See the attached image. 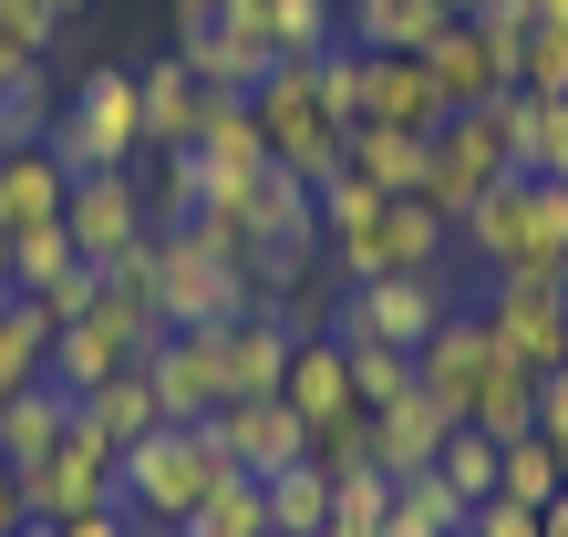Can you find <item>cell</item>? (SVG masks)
<instances>
[{"label": "cell", "mask_w": 568, "mask_h": 537, "mask_svg": "<svg viewBox=\"0 0 568 537\" xmlns=\"http://www.w3.org/2000/svg\"><path fill=\"white\" fill-rule=\"evenodd\" d=\"M507 176V134H496V104H465V114H445V134L424 145V196L445 217H465L476 196Z\"/></svg>", "instance_id": "9c48e42d"}, {"label": "cell", "mask_w": 568, "mask_h": 537, "mask_svg": "<svg viewBox=\"0 0 568 537\" xmlns=\"http://www.w3.org/2000/svg\"><path fill=\"white\" fill-rule=\"evenodd\" d=\"M135 104H145V155H186L196 134H207V83H196L176 52L135 73Z\"/></svg>", "instance_id": "44dd1931"}, {"label": "cell", "mask_w": 568, "mask_h": 537, "mask_svg": "<svg viewBox=\"0 0 568 537\" xmlns=\"http://www.w3.org/2000/svg\"><path fill=\"white\" fill-rule=\"evenodd\" d=\"M538 537H568V496H548V507H538Z\"/></svg>", "instance_id": "f5cc1de1"}, {"label": "cell", "mask_w": 568, "mask_h": 537, "mask_svg": "<svg viewBox=\"0 0 568 537\" xmlns=\"http://www.w3.org/2000/svg\"><path fill=\"white\" fill-rule=\"evenodd\" d=\"M331 300H342V280H331V249L258 259V311H270L280 331H331Z\"/></svg>", "instance_id": "7402d4cb"}, {"label": "cell", "mask_w": 568, "mask_h": 537, "mask_svg": "<svg viewBox=\"0 0 568 537\" xmlns=\"http://www.w3.org/2000/svg\"><path fill=\"white\" fill-rule=\"evenodd\" d=\"M558 300H568V280H558Z\"/></svg>", "instance_id": "be15d7a7"}, {"label": "cell", "mask_w": 568, "mask_h": 537, "mask_svg": "<svg viewBox=\"0 0 568 537\" xmlns=\"http://www.w3.org/2000/svg\"><path fill=\"white\" fill-rule=\"evenodd\" d=\"M290 342H300V331H280L270 311L227 321V331H217V362H227V403H258V393H280V373H290Z\"/></svg>", "instance_id": "603a6c76"}, {"label": "cell", "mask_w": 568, "mask_h": 537, "mask_svg": "<svg viewBox=\"0 0 568 537\" xmlns=\"http://www.w3.org/2000/svg\"><path fill=\"white\" fill-rule=\"evenodd\" d=\"M114 465H124V455L83 424V403H73L62 445H52V455H31V465H11V476H21V507L62 527V517H83V507H114Z\"/></svg>", "instance_id": "52a82bcc"}, {"label": "cell", "mask_w": 568, "mask_h": 537, "mask_svg": "<svg viewBox=\"0 0 568 537\" xmlns=\"http://www.w3.org/2000/svg\"><path fill=\"white\" fill-rule=\"evenodd\" d=\"M155 537H186V527H155Z\"/></svg>", "instance_id": "94428289"}, {"label": "cell", "mask_w": 568, "mask_h": 537, "mask_svg": "<svg viewBox=\"0 0 568 537\" xmlns=\"http://www.w3.org/2000/svg\"><path fill=\"white\" fill-rule=\"evenodd\" d=\"M52 11H62V21H73V11H83V0H52Z\"/></svg>", "instance_id": "680465c9"}, {"label": "cell", "mask_w": 568, "mask_h": 537, "mask_svg": "<svg viewBox=\"0 0 568 537\" xmlns=\"http://www.w3.org/2000/svg\"><path fill=\"white\" fill-rule=\"evenodd\" d=\"M62 424H73V393H62L52 373H42V383H21V393H0V455H11V465L52 455V445H62Z\"/></svg>", "instance_id": "4316f807"}, {"label": "cell", "mask_w": 568, "mask_h": 537, "mask_svg": "<svg viewBox=\"0 0 568 537\" xmlns=\"http://www.w3.org/2000/svg\"><path fill=\"white\" fill-rule=\"evenodd\" d=\"M465 537H538V507H517V496H476V507H465Z\"/></svg>", "instance_id": "f6af8a7d"}, {"label": "cell", "mask_w": 568, "mask_h": 537, "mask_svg": "<svg viewBox=\"0 0 568 537\" xmlns=\"http://www.w3.org/2000/svg\"><path fill=\"white\" fill-rule=\"evenodd\" d=\"M496 455H507V445H496V434H476V424H455L445 445H434V476H445V486L465 496V507H476V496H496Z\"/></svg>", "instance_id": "e575fe53"}, {"label": "cell", "mask_w": 568, "mask_h": 537, "mask_svg": "<svg viewBox=\"0 0 568 537\" xmlns=\"http://www.w3.org/2000/svg\"><path fill=\"white\" fill-rule=\"evenodd\" d=\"M383 537H445V527H434L424 507H404V496H393V517H383Z\"/></svg>", "instance_id": "f907efd6"}, {"label": "cell", "mask_w": 568, "mask_h": 537, "mask_svg": "<svg viewBox=\"0 0 568 537\" xmlns=\"http://www.w3.org/2000/svg\"><path fill=\"white\" fill-rule=\"evenodd\" d=\"M145 383H155V403H165V424H217V414H227V362H217V331H155Z\"/></svg>", "instance_id": "8fae6325"}, {"label": "cell", "mask_w": 568, "mask_h": 537, "mask_svg": "<svg viewBox=\"0 0 568 537\" xmlns=\"http://www.w3.org/2000/svg\"><path fill=\"white\" fill-rule=\"evenodd\" d=\"M538 434L568 455V362H558V373H538Z\"/></svg>", "instance_id": "7dc6e473"}, {"label": "cell", "mask_w": 568, "mask_h": 537, "mask_svg": "<svg viewBox=\"0 0 568 537\" xmlns=\"http://www.w3.org/2000/svg\"><path fill=\"white\" fill-rule=\"evenodd\" d=\"M538 176L568 186V104H548V155H538Z\"/></svg>", "instance_id": "c3c4849f"}, {"label": "cell", "mask_w": 568, "mask_h": 537, "mask_svg": "<svg viewBox=\"0 0 568 537\" xmlns=\"http://www.w3.org/2000/svg\"><path fill=\"white\" fill-rule=\"evenodd\" d=\"M21 517H31V507H21V476H11V455H0V537H11Z\"/></svg>", "instance_id": "816d5d0a"}, {"label": "cell", "mask_w": 568, "mask_h": 537, "mask_svg": "<svg viewBox=\"0 0 568 537\" xmlns=\"http://www.w3.org/2000/svg\"><path fill=\"white\" fill-rule=\"evenodd\" d=\"M507 73H517V93H548V104H568V31L527 21L517 52H507Z\"/></svg>", "instance_id": "74e56055"}, {"label": "cell", "mask_w": 568, "mask_h": 537, "mask_svg": "<svg viewBox=\"0 0 568 537\" xmlns=\"http://www.w3.org/2000/svg\"><path fill=\"white\" fill-rule=\"evenodd\" d=\"M527 21H548V31H568V0H527Z\"/></svg>", "instance_id": "db71d44e"}, {"label": "cell", "mask_w": 568, "mask_h": 537, "mask_svg": "<svg viewBox=\"0 0 568 537\" xmlns=\"http://www.w3.org/2000/svg\"><path fill=\"white\" fill-rule=\"evenodd\" d=\"M73 259H83V249L62 239V217H52V227H11V290H42V280H62Z\"/></svg>", "instance_id": "ab89813d"}, {"label": "cell", "mask_w": 568, "mask_h": 537, "mask_svg": "<svg viewBox=\"0 0 568 537\" xmlns=\"http://www.w3.org/2000/svg\"><path fill=\"white\" fill-rule=\"evenodd\" d=\"M52 311L31 290H11V311H0V393H21V383H42V362H52Z\"/></svg>", "instance_id": "f546056e"}, {"label": "cell", "mask_w": 568, "mask_h": 537, "mask_svg": "<svg viewBox=\"0 0 568 537\" xmlns=\"http://www.w3.org/2000/svg\"><path fill=\"white\" fill-rule=\"evenodd\" d=\"M465 414H455V403L445 393H404V403H383V414H373V465H383V476L393 486H404V476H424V465H434V445H445V434H455Z\"/></svg>", "instance_id": "ac0fdd59"}, {"label": "cell", "mask_w": 568, "mask_h": 537, "mask_svg": "<svg viewBox=\"0 0 568 537\" xmlns=\"http://www.w3.org/2000/svg\"><path fill=\"white\" fill-rule=\"evenodd\" d=\"M227 476H239V455L217 445V424H155L145 445H124L114 496L135 507V527H186Z\"/></svg>", "instance_id": "7a4b0ae2"}, {"label": "cell", "mask_w": 568, "mask_h": 537, "mask_svg": "<svg viewBox=\"0 0 568 537\" xmlns=\"http://www.w3.org/2000/svg\"><path fill=\"white\" fill-rule=\"evenodd\" d=\"M0 311H11V290H0Z\"/></svg>", "instance_id": "6125c7cd"}, {"label": "cell", "mask_w": 568, "mask_h": 537, "mask_svg": "<svg viewBox=\"0 0 568 537\" xmlns=\"http://www.w3.org/2000/svg\"><path fill=\"white\" fill-rule=\"evenodd\" d=\"M455 249L486 280H568V186L558 176H496L455 217Z\"/></svg>", "instance_id": "6da1fadb"}, {"label": "cell", "mask_w": 568, "mask_h": 537, "mask_svg": "<svg viewBox=\"0 0 568 537\" xmlns=\"http://www.w3.org/2000/svg\"><path fill=\"white\" fill-rule=\"evenodd\" d=\"M258 496H270V537H321L331 527V465H280V476H258Z\"/></svg>", "instance_id": "f1b7e54d"}, {"label": "cell", "mask_w": 568, "mask_h": 537, "mask_svg": "<svg viewBox=\"0 0 568 537\" xmlns=\"http://www.w3.org/2000/svg\"><path fill=\"white\" fill-rule=\"evenodd\" d=\"M176 239L207 249V259H227V268H258V239H248V207H239V196H207L196 217H176Z\"/></svg>", "instance_id": "836d02e7"}, {"label": "cell", "mask_w": 568, "mask_h": 537, "mask_svg": "<svg viewBox=\"0 0 568 537\" xmlns=\"http://www.w3.org/2000/svg\"><path fill=\"white\" fill-rule=\"evenodd\" d=\"M311 62H270V83H258V134H270V165H290L300 186H331L342 176V124L321 114V73Z\"/></svg>", "instance_id": "277c9868"}, {"label": "cell", "mask_w": 568, "mask_h": 537, "mask_svg": "<svg viewBox=\"0 0 568 537\" xmlns=\"http://www.w3.org/2000/svg\"><path fill=\"white\" fill-rule=\"evenodd\" d=\"M311 465H373V414H331V424H311Z\"/></svg>", "instance_id": "7bdbcfd3"}, {"label": "cell", "mask_w": 568, "mask_h": 537, "mask_svg": "<svg viewBox=\"0 0 568 537\" xmlns=\"http://www.w3.org/2000/svg\"><path fill=\"white\" fill-rule=\"evenodd\" d=\"M414 373H424V393H445L455 414H476V393L496 373V331L476 311H445V321H434V342L414 352Z\"/></svg>", "instance_id": "9a60e30c"}, {"label": "cell", "mask_w": 568, "mask_h": 537, "mask_svg": "<svg viewBox=\"0 0 568 537\" xmlns=\"http://www.w3.org/2000/svg\"><path fill=\"white\" fill-rule=\"evenodd\" d=\"M455 537H465V527H455Z\"/></svg>", "instance_id": "e7e4bbea"}, {"label": "cell", "mask_w": 568, "mask_h": 537, "mask_svg": "<svg viewBox=\"0 0 568 537\" xmlns=\"http://www.w3.org/2000/svg\"><path fill=\"white\" fill-rule=\"evenodd\" d=\"M311 73H321V114L352 134V124H362V42H331Z\"/></svg>", "instance_id": "60d3db41"}, {"label": "cell", "mask_w": 568, "mask_h": 537, "mask_svg": "<svg viewBox=\"0 0 568 537\" xmlns=\"http://www.w3.org/2000/svg\"><path fill=\"white\" fill-rule=\"evenodd\" d=\"M496 496H517V507H548V496H568V455L548 445V434H517V445L496 455Z\"/></svg>", "instance_id": "1f68e13d"}, {"label": "cell", "mask_w": 568, "mask_h": 537, "mask_svg": "<svg viewBox=\"0 0 568 537\" xmlns=\"http://www.w3.org/2000/svg\"><path fill=\"white\" fill-rule=\"evenodd\" d=\"M280 403H290L300 424L362 414V393H352V352L331 342V331H300V342H290V373H280Z\"/></svg>", "instance_id": "ffe728a7"}, {"label": "cell", "mask_w": 568, "mask_h": 537, "mask_svg": "<svg viewBox=\"0 0 568 537\" xmlns=\"http://www.w3.org/2000/svg\"><path fill=\"white\" fill-rule=\"evenodd\" d=\"M176 62H186L207 93H258L280 52H270V21H258V0H227V21H217V31H186Z\"/></svg>", "instance_id": "7c38bea8"}, {"label": "cell", "mask_w": 568, "mask_h": 537, "mask_svg": "<svg viewBox=\"0 0 568 537\" xmlns=\"http://www.w3.org/2000/svg\"><path fill=\"white\" fill-rule=\"evenodd\" d=\"M227 21V0H176V42H186V31H217Z\"/></svg>", "instance_id": "681fc988"}, {"label": "cell", "mask_w": 568, "mask_h": 537, "mask_svg": "<svg viewBox=\"0 0 568 537\" xmlns=\"http://www.w3.org/2000/svg\"><path fill=\"white\" fill-rule=\"evenodd\" d=\"M11 537H52V517H21V527H11Z\"/></svg>", "instance_id": "11a10c76"}, {"label": "cell", "mask_w": 568, "mask_h": 537, "mask_svg": "<svg viewBox=\"0 0 568 537\" xmlns=\"http://www.w3.org/2000/svg\"><path fill=\"white\" fill-rule=\"evenodd\" d=\"M62 239H73L93 268H114L124 249L155 239V196L135 186V165H93V176H73V196H62Z\"/></svg>", "instance_id": "ba28073f"}, {"label": "cell", "mask_w": 568, "mask_h": 537, "mask_svg": "<svg viewBox=\"0 0 568 537\" xmlns=\"http://www.w3.org/2000/svg\"><path fill=\"white\" fill-rule=\"evenodd\" d=\"M455 311V290L434 268H393V280H352L331 300V342H393V352H424L434 321Z\"/></svg>", "instance_id": "8992f818"}, {"label": "cell", "mask_w": 568, "mask_h": 537, "mask_svg": "<svg viewBox=\"0 0 568 537\" xmlns=\"http://www.w3.org/2000/svg\"><path fill=\"white\" fill-rule=\"evenodd\" d=\"M239 207H248L258 259H300V249H321V186H300L290 165H258V176L239 186Z\"/></svg>", "instance_id": "5bb4252c"}, {"label": "cell", "mask_w": 568, "mask_h": 537, "mask_svg": "<svg viewBox=\"0 0 568 537\" xmlns=\"http://www.w3.org/2000/svg\"><path fill=\"white\" fill-rule=\"evenodd\" d=\"M196 207H207V165H196V145L186 155H155V227H176Z\"/></svg>", "instance_id": "b9f144b4"}, {"label": "cell", "mask_w": 568, "mask_h": 537, "mask_svg": "<svg viewBox=\"0 0 568 537\" xmlns=\"http://www.w3.org/2000/svg\"><path fill=\"white\" fill-rule=\"evenodd\" d=\"M445 93L414 52H362V124H393V134H445Z\"/></svg>", "instance_id": "4fadbf2b"}, {"label": "cell", "mask_w": 568, "mask_h": 537, "mask_svg": "<svg viewBox=\"0 0 568 537\" xmlns=\"http://www.w3.org/2000/svg\"><path fill=\"white\" fill-rule=\"evenodd\" d=\"M352 352V393H362V414H383V403H404L424 373H414V352H393V342H342Z\"/></svg>", "instance_id": "8d00e7d4"}, {"label": "cell", "mask_w": 568, "mask_h": 537, "mask_svg": "<svg viewBox=\"0 0 568 537\" xmlns=\"http://www.w3.org/2000/svg\"><path fill=\"white\" fill-rule=\"evenodd\" d=\"M258 21H270L280 62H311V52L342 42V0H258Z\"/></svg>", "instance_id": "4dcf8cb0"}, {"label": "cell", "mask_w": 568, "mask_h": 537, "mask_svg": "<svg viewBox=\"0 0 568 537\" xmlns=\"http://www.w3.org/2000/svg\"><path fill=\"white\" fill-rule=\"evenodd\" d=\"M52 155H62V176H93V165H135L145 155V104H135V73H124V62H93V73L62 93Z\"/></svg>", "instance_id": "3957f363"}, {"label": "cell", "mask_w": 568, "mask_h": 537, "mask_svg": "<svg viewBox=\"0 0 568 537\" xmlns=\"http://www.w3.org/2000/svg\"><path fill=\"white\" fill-rule=\"evenodd\" d=\"M0 290H11V227H0Z\"/></svg>", "instance_id": "9f6ffc18"}, {"label": "cell", "mask_w": 568, "mask_h": 537, "mask_svg": "<svg viewBox=\"0 0 568 537\" xmlns=\"http://www.w3.org/2000/svg\"><path fill=\"white\" fill-rule=\"evenodd\" d=\"M93 290H104V268H93V259H73V268H62V280H42L31 300H42L52 321H83V311H93Z\"/></svg>", "instance_id": "ee69618b"}, {"label": "cell", "mask_w": 568, "mask_h": 537, "mask_svg": "<svg viewBox=\"0 0 568 537\" xmlns=\"http://www.w3.org/2000/svg\"><path fill=\"white\" fill-rule=\"evenodd\" d=\"M196 165H207V196H239L258 165H270V134H258V93H207V134H196Z\"/></svg>", "instance_id": "e0dca14e"}, {"label": "cell", "mask_w": 568, "mask_h": 537, "mask_svg": "<svg viewBox=\"0 0 568 537\" xmlns=\"http://www.w3.org/2000/svg\"><path fill=\"white\" fill-rule=\"evenodd\" d=\"M445 11H455V21H476V11H486V0H445Z\"/></svg>", "instance_id": "6f0895ef"}, {"label": "cell", "mask_w": 568, "mask_h": 537, "mask_svg": "<svg viewBox=\"0 0 568 537\" xmlns=\"http://www.w3.org/2000/svg\"><path fill=\"white\" fill-rule=\"evenodd\" d=\"M186 537H270V496H258V476H227L207 507L186 517Z\"/></svg>", "instance_id": "f35d334b"}, {"label": "cell", "mask_w": 568, "mask_h": 537, "mask_svg": "<svg viewBox=\"0 0 568 537\" xmlns=\"http://www.w3.org/2000/svg\"><path fill=\"white\" fill-rule=\"evenodd\" d=\"M217 445L239 455V476H280V465L311 455V424H300L280 393H258V403H227L217 414Z\"/></svg>", "instance_id": "d6986e66"}, {"label": "cell", "mask_w": 568, "mask_h": 537, "mask_svg": "<svg viewBox=\"0 0 568 537\" xmlns=\"http://www.w3.org/2000/svg\"><path fill=\"white\" fill-rule=\"evenodd\" d=\"M476 321L496 331V352L527 362V373H558L568 362V300H558V280H486Z\"/></svg>", "instance_id": "30bf717a"}, {"label": "cell", "mask_w": 568, "mask_h": 537, "mask_svg": "<svg viewBox=\"0 0 568 537\" xmlns=\"http://www.w3.org/2000/svg\"><path fill=\"white\" fill-rule=\"evenodd\" d=\"M321 537H362V527H321Z\"/></svg>", "instance_id": "91938a15"}, {"label": "cell", "mask_w": 568, "mask_h": 537, "mask_svg": "<svg viewBox=\"0 0 568 537\" xmlns=\"http://www.w3.org/2000/svg\"><path fill=\"white\" fill-rule=\"evenodd\" d=\"M414 62L434 73V93H445L455 114H465V104H496V93H517V83H507V52H496L476 21H445V31H434V42H424Z\"/></svg>", "instance_id": "2e32d148"}, {"label": "cell", "mask_w": 568, "mask_h": 537, "mask_svg": "<svg viewBox=\"0 0 568 537\" xmlns=\"http://www.w3.org/2000/svg\"><path fill=\"white\" fill-rule=\"evenodd\" d=\"M52 83H42V62H21V73H0V155L11 145H52Z\"/></svg>", "instance_id": "d6a6232c"}, {"label": "cell", "mask_w": 568, "mask_h": 537, "mask_svg": "<svg viewBox=\"0 0 568 537\" xmlns=\"http://www.w3.org/2000/svg\"><path fill=\"white\" fill-rule=\"evenodd\" d=\"M383 517H393V476L383 465H331V527L383 537Z\"/></svg>", "instance_id": "d590c367"}, {"label": "cell", "mask_w": 568, "mask_h": 537, "mask_svg": "<svg viewBox=\"0 0 568 537\" xmlns=\"http://www.w3.org/2000/svg\"><path fill=\"white\" fill-rule=\"evenodd\" d=\"M83 424L104 434V445L124 455V445H145V434L165 424V403H155V383H145V362H124V373H104L83 393Z\"/></svg>", "instance_id": "d4e9b609"}, {"label": "cell", "mask_w": 568, "mask_h": 537, "mask_svg": "<svg viewBox=\"0 0 568 537\" xmlns=\"http://www.w3.org/2000/svg\"><path fill=\"white\" fill-rule=\"evenodd\" d=\"M155 311L165 331H227L258 311V268H227L207 249H186L176 227H155Z\"/></svg>", "instance_id": "5b68a950"}, {"label": "cell", "mask_w": 568, "mask_h": 537, "mask_svg": "<svg viewBox=\"0 0 568 537\" xmlns=\"http://www.w3.org/2000/svg\"><path fill=\"white\" fill-rule=\"evenodd\" d=\"M52 537H145V527H135V507L114 496V507H83V517H62Z\"/></svg>", "instance_id": "bcb514c9"}, {"label": "cell", "mask_w": 568, "mask_h": 537, "mask_svg": "<svg viewBox=\"0 0 568 537\" xmlns=\"http://www.w3.org/2000/svg\"><path fill=\"white\" fill-rule=\"evenodd\" d=\"M424 145H434V134H393V124H352V134H342V165H352V176H373L383 196H424Z\"/></svg>", "instance_id": "83f0119b"}, {"label": "cell", "mask_w": 568, "mask_h": 537, "mask_svg": "<svg viewBox=\"0 0 568 537\" xmlns=\"http://www.w3.org/2000/svg\"><path fill=\"white\" fill-rule=\"evenodd\" d=\"M445 21H455L445 0H352V11H342V42H362V52H424Z\"/></svg>", "instance_id": "484cf974"}, {"label": "cell", "mask_w": 568, "mask_h": 537, "mask_svg": "<svg viewBox=\"0 0 568 537\" xmlns=\"http://www.w3.org/2000/svg\"><path fill=\"white\" fill-rule=\"evenodd\" d=\"M62 196H73V176H62L52 145H11L0 155V227H52Z\"/></svg>", "instance_id": "cb8c5ba5"}]
</instances>
